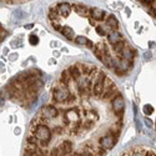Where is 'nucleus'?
<instances>
[{
    "label": "nucleus",
    "mask_w": 156,
    "mask_h": 156,
    "mask_svg": "<svg viewBox=\"0 0 156 156\" xmlns=\"http://www.w3.org/2000/svg\"><path fill=\"white\" fill-rule=\"evenodd\" d=\"M125 48H126V46H125V43H124L122 40L112 45V50H114V51H115V53H116V54H118L119 56L121 55V53H122V50H124Z\"/></svg>",
    "instance_id": "nucleus-20"
},
{
    "label": "nucleus",
    "mask_w": 156,
    "mask_h": 156,
    "mask_svg": "<svg viewBox=\"0 0 156 156\" xmlns=\"http://www.w3.org/2000/svg\"><path fill=\"white\" fill-rule=\"evenodd\" d=\"M105 79H106V75L104 71L98 73L96 77H95V83H94V87H93V93L96 98L102 96L104 94V86H105Z\"/></svg>",
    "instance_id": "nucleus-3"
},
{
    "label": "nucleus",
    "mask_w": 156,
    "mask_h": 156,
    "mask_svg": "<svg viewBox=\"0 0 156 156\" xmlns=\"http://www.w3.org/2000/svg\"><path fill=\"white\" fill-rule=\"evenodd\" d=\"M29 41H30V44L31 45H37L39 44V37H37V35H35V34H31L30 36H29Z\"/></svg>",
    "instance_id": "nucleus-26"
},
{
    "label": "nucleus",
    "mask_w": 156,
    "mask_h": 156,
    "mask_svg": "<svg viewBox=\"0 0 156 156\" xmlns=\"http://www.w3.org/2000/svg\"><path fill=\"white\" fill-rule=\"evenodd\" d=\"M116 136L118 135H114V134H106L105 136H102L100 140H99V144L106 150H110L115 146L116 144Z\"/></svg>",
    "instance_id": "nucleus-5"
},
{
    "label": "nucleus",
    "mask_w": 156,
    "mask_h": 156,
    "mask_svg": "<svg viewBox=\"0 0 156 156\" xmlns=\"http://www.w3.org/2000/svg\"><path fill=\"white\" fill-rule=\"evenodd\" d=\"M16 59H18V54H16V53H12V54L9 55V60H10V61H15Z\"/></svg>",
    "instance_id": "nucleus-30"
},
{
    "label": "nucleus",
    "mask_w": 156,
    "mask_h": 156,
    "mask_svg": "<svg viewBox=\"0 0 156 156\" xmlns=\"http://www.w3.org/2000/svg\"><path fill=\"white\" fill-rule=\"evenodd\" d=\"M86 46H87L89 49H94V48H95V45H94V43H93V41H90V40L87 41V44H86Z\"/></svg>",
    "instance_id": "nucleus-32"
},
{
    "label": "nucleus",
    "mask_w": 156,
    "mask_h": 156,
    "mask_svg": "<svg viewBox=\"0 0 156 156\" xmlns=\"http://www.w3.org/2000/svg\"><path fill=\"white\" fill-rule=\"evenodd\" d=\"M70 95H71V93H70L68 85H65L62 83H60L59 86H55L53 89V99L58 102H68Z\"/></svg>",
    "instance_id": "nucleus-1"
},
{
    "label": "nucleus",
    "mask_w": 156,
    "mask_h": 156,
    "mask_svg": "<svg viewBox=\"0 0 156 156\" xmlns=\"http://www.w3.org/2000/svg\"><path fill=\"white\" fill-rule=\"evenodd\" d=\"M19 133H20V129L16 127V129H15V134H19Z\"/></svg>",
    "instance_id": "nucleus-37"
},
{
    "label": "nucleus",
    "mask_w": 156,
    "mask_h": 156,
    "mask_svg": "<svg viewBox=\"0 0 156 156\" xmlns=\"http://www.w3.org/2000/svg\"><path fill=\"white\" fill-rule=\"evenodd\" d=\"M23 46V39L21 37H16L11 41V48H21Z\"/></svg>",
    "instance_id": "nucleus-24"
},
{
    "label": "nucleus",
    "mask_w": 156,
    "mask_h": 156,
    "mask_svg": "<svg viewBox=\"0 0 156 156\" xmlns=\"http://www.w3.org/2000/svg\"><path fill=\"white\" fill-rule=\"evenodd\" d=\"M51 25L54 27V29H55V30H61V29H62V28L60 27V25H59V23H58V21H51Z\"/></svg>",
    "instance_id": "nucleus-28"
},
{
    "label": "nucleus",
    "mask_w": 156,
    "mask_h": 156,
    "mask_svg": "<svg viewBox=\"0 0 156 156\" xmlns=\"http://www.w3.org/2000/svg\"><path fill=\"white\" fill-rule=\"evenodd\" d=\"M71 79H73V76H71V74H70L69 69H68V70H62V71H61L60 83H62V84H65V85H69V81H70Z\"/></svg>",
    "instance_id": "nucleus-15"
},
{
    "label": "nucleus",
    "mask_w": 156,
    "mask_h": 156,
    "mask_svg": "<svg viewBox=\"0 0 156 156\" xmlns=\"http://www.w3.org/2000/svg\"><path fill=\"white\" fill-rule=\"evenodd\" d=\"M14 15H15V18H18V19H20V18H24V11H21L20 9H18V10H15Z\"/></svg>",
    "instance_id": "nucleus-27"
},
{
    "label": "nucleus",
    "mask_w": 156,
    "mask_h": 156,
    "mask_svg": "<svg viewBox=\"0 0 156 156\" xmlns=\"http://www.w3.org/2000/svg\"><path fill=\"white\" fill-rule=\"evenodd\" d=\"M111 105H112V110L114 112L118 115V116H121V114L124 112V108H125V101H124V98L118 93L114 99L111 100Z\"/></svg>",
    "instance_id": "nucleus-4"
},
{
    "label": "nucleus",
    "mask_w": 156,
    "mask_h": 156,
    "mask_svg": "<svg viewBox=\"0 0 156 156\" xmlns=\"http://www.w3.org/2000/svg\"><path fill=\"white\" fill-rule=\"evenodd\" d=\"M74 10H75L79 15H81V16H86L87 12H89V9H87L85 5H83V4H75V5H74Z\"/></svg>",
    "instance_id": "nucleus-17"
},
{
    "label": "nucleus",
    "mask_w": 156,
    "mask_h": 156,
    "mask_svg": "<svg viewBox=\"0 0 156 156\" xmlns=\"http://www.w3.org/2000/svg\"><path fill=\"white\" fill-rule=\"evenodd\" d=\"M115 91H118V90H116V86L109 87V89H106V90H104V94H102V96H101V98H102V99H105V100L111 99Z\"/></svg>",
    "instance_id": "nucleus-21"
},
{
    "label": "nucleus",
    "mask_w": 156,
    "mask_h": 156,
    "mask_svg": "<svg viewBox=\"0 0 156 156\" xmlns=\"http://www.w3.org/2000/svg\"><path fill=\"white\" fill-rule=\"evenodd\" d=\"M108 40L110 44H116V43H119L122 40V36L119 31H116V30H111L109 34H108Z\"/></svg>",
    "instance_id": "nucleus-12"
},
{
    "label": "nucleus",
    "mask_w": 156,
    "mask_h": 156,
    "mask_svg": "<svg viewBox=\"0 0 156 156\" xmlns=\"http://www.w3.org/2000/svg\"><path fill=\"white\" fill-rule=\"evenodd\" d=\"M111 28L109 27L108 24H105V25H99V27H96V33L99 34V35H101V36H104V35H108L110 31Z\"/></svg>",
    "instance_id": "nucleus-19"
},
{
    "label": "nucleus",
    "mask_w": 156,
    "mask_h": 156,
    "mask_svg": "<svg viewBox=\"0 0 156 156\" xmlns=\"http://www.w3.org/2000/svg\"><path fill=\"white\" fill-rule=\"evenodd\" d=\"M142 111H144V114H146V115H151L154 112V108H152V105H150V104H146V105H144V108H142Z\"/></svg>",
    "instance_id": "nucleus-25"
},
{
    "label": "nucleus",
    "mask_w": 156,
    "mask_h": 156,
    "mask_svg": "<svg viewBox=\"0 0 156 156\" xmlns=\"http://www.w3.org/2000/svg\"><path fill=\"white\" fill-rule=\"evenodd\" d=\"M59 149H60L61 155H69L73 151V144L70 141H64L62 144L59 146Z\"/></svg>",
    "instance_id": "nucleus-13"
},
{
    "label": "nucleus",
    "mask_w": 156,
    "mask_h": 156,
    "mask_svg": "<svg viewBox=\"0 0 156 156\" xmlns=\"http://www.w3.org/2000/svg\"><path fill=\"white\" fill-rule=\"evenodd\" d=\"M54 56H55V58H59V56H60V53H59V51H54Z\"/></svg>",
    "instance_id": "nucleus-34"
},
{
    "label": "nucleus",
    "mask_w": 156,
    "mask_h": 156,
    "mask_svg": "<svg viewBox=\"0 0 156 156\" xmlns=\"http://www.w3.org/2000/svg\"><path fill=\"white\" fill-rule=\"evenodd\" d=\"M69 71H70V74H71V76H73V80H75V81L79 80L80 77H81V75H83L81 69H80V66H79V64L70 65V66H69Z\"/></svg>",
    "instance_id": "nucleus-9"
},
{
    "label": "nucleus",
    "mask_w": 156,
    "mask_h": 156,
    "mask_svg": "<svg viewBox=\"0 0 156 156\" xmlns=\"http://www.w3.org/2000/svg\"><path fill=\"white\" fill-rule=\"evenodd\" d=\"M106 24L111 28V30H118V29H119V23H118V20H116V18H115L114 15L108 16Z\"/></svg>",
    "instance_id": "nucleus-18"
},
{
    "label": "nucleus",
    "mask_w": 156,
    "mask_h": 156,
    "mask_svg": "<svg viewBox=\"0 0 156 156\" xmlns=\"http://www.w3.org/2000/svg\"><path fill=\"white\" fill-rule=\"evenodd\" d=\"M145 124H146V126H147L149 129H150V127H152V121H151L150 119H147V118L145 119Z\"/></svg>",
    "instance_id": "nucleus-31"
},
{
    "label": "nucleus",
    "mask_w": 156,
    "mask_h": 156,
    "mask_svg": "<svg viewBox=\"0 0 156 156\" xmlns=\"http://www.w3.org/2000/svg\"><path fill=\"white\" fill-rule=\"evenodd\" d=\"M135 53H136V51H135V50H133V49H130V48H125V49L122 50V53H121L120 58H124V59H127V60H131V61H133L134 56L136 55Z\"/></svg>",
    "instance_id": "nucleus-14"
},
{
    "label": "nucleus",
    "mask_w": 156,
    "mask_h": 156,
    "mask_svg": "<svg viewBox=\"0 0 156 156\" xmlns=\"http://www.w3.org/2000/svg\"><path fill=\"white\" fill-rule=\"evenodd\" d=\"M87 37L86 36H83V35H79V36H76L75 37V43L77 45H86L87 44Z\"/></svg>",
    "instance_id": "nucleus-23"
},
{
    "label": "nucleus",
    "mask_w": 156,
    "mask_h": 156,
    "mask_svg": "<svg viewBox=\"0 0 156 156\" xmlns=\"http://www.w3.org/2000/svg\"><path fill=\"white\" fill-rule=\"evenodd\" d=\"M56 9H58V11L60 12V15H62L64 18L69 16L70 12H71V6H70L69 3H60V4H58Z\"/></svg>",
    "instance_id": "nucleus-10"
},
{
    "label": "nucleus",
    "mask_w": 156,
    "mask_h": 156,
    "mask_svg": "<svg viewBox=\"0 0 156 156\" xmlns=\"http://www.w3.org/2000/svg\"><path fill=\"white\" fill-rule=\"evenodd\" d=\"M149 48H155V43L154 41H150L149 43Z\"/></svg>",
    "instance_id": "nucleus-35"
},
{
    "label": "nucleus",
    "mask_w": 156,
    "mask_h": 156,
    "mask_svg": "<svg viewBox=\"0 0 156 156\" xmlns=\"http://www.w3.org/2000/svg\"><path fill=\"white\" fill-rule=\"evenodd\" d=\"M34 28V24H29V25H25V29H31Z\"/></svg>",
    "instance_id": "nucleus-33"
},
{
    "label": "nucleus",
    "mask_w": 156,
    "mask_h": 156,
    "mask_svg": "<svg viewBox=\"0 0 156 156\" xmlns=\"http://www.w3.org/2000/svg\"><path fill=\"white\" fill-rule=\"evenodd\" d=\"M90 14H91L93 19H95L98 21H102L106 16V12L102 9H99V8H93L91 10H90Z\"/></svg>",
    "instance_id": "nucleus-11"
},
{
    "label": "nucleus",
    "mask_w": 156,
    "mask_h": 156,
    "mask_svg": "<svg viewBox=\"0 0 156 156\" xmlns=\"http://www.w3.org/2000/svg\"><path fill=\"white\" fill-rule=\"evenodd\" d=\"M5 37H6V31L2 29V31H0V41H2V43H3Z\"/></svg>",
    "instance_id": "nucleus-29"
},
{
    "label": "nucleus",
    "mask_w": 156,
    "mask_h": 156,
    "mask_svg": "<svg viewBox=\"0 0 156 156\" xmlns=\"http://www.w3.org/2000/svg\"><path fill=\"white\" fill-rule=\"evenodd\" d=\"M34 134L39 139V141L41 142V145H44V146L48 145V142L51 139V131H50V129L46 125H43V124H39L36 126V129L34 130Z\"/></svg>",
    "instance_id": "nucleus-2"
},
{
    "label": "nucleus",
    "mask_w": 156,
    "mask_h": 156,
    "mask_svg": "<svg viewBox=\"0 0 156 156\" xmlns=\"http://www.w3.org/2000/svg\"><path fill=\"white\" fill-rule=\"evenodd\" d=\"M40 114H41L43 118H45V119H54V118H56V116L59 115V111L53 105H45L40 110Z\"/></svg>",
    "instance_id": "nucleus-7"
},
{
    "label": "nucleus",
    "mask_w": 156,
    "mask_h": 156,
    "mask_svg": "<svg viewBox=\"0 0 156 156\" xmlns=\"http://www.w3.org/2000/svg\"><path fill=\"white\" fill-rule=\"evenodd\" d=\"M145 59H150V53H149V51H147V53H145Z\"/></svg>",
    "instance_id": "nucleus-36"
},
{
    "label": "nucleus",
    "mask_w": 156,
    "mask_h": 156,
    "mask_svg": "<svg viewBox=\"0 0 156 156\" xmlns=\"http://www.w3.org/2000/svg\"><path fill=\"white\" fill-rule=\"evenodd\" d=\"M154 15L156 16V5H155V8H154Z\"/></svg>",
    "instance_id": "nucleus-38"
},
{
    "label": "nucleus",
    "mask_w": 156,
    "mask_h": 156,
    "mask_svg": "<svg viewBox=\"0 0 156 156\" xmlns=\"http://www.w3.org/2000/svg\"><path fill=\"white\" fill-rule=\"evenodd\" d=\"M56 10H58V9H53V8H51L50 11H49V19H50L51 21H58V18H59V15H60V12H59V11L56 12Z\"/></svg>",
    "instance_id": "nucleus-22"
},
{
    "label": "nucleus",
    "mask_w": 156,
    "mask_h": 156,
    "mask_svg": "<svg viewBox=\"0 0 156 156\" xmlns=\"http://www.w3.org/2000/svg\"><path fill=\"white\" fill-rule=\"evenodd\" d=\"M64 119L69 124H76L79 121V114L76 112V110H68L64 115Z\"/></svg>",
    "instance_id": "nucleus-8"
},
{
    "label": "nucleus",
    "mask_w": 156,
    "mask_h": 156,
    "mask_svg": "<svg viewBox=\"0 0 156 156\" xmlns=\"http://www.w3.org/2000/svg\"><path fill=\"white\" fill-rule=\"evenodd\" d=\"M131 66H133V61L131 60H127V59L121 58L120 61H119V65L114 70H115V73L118 75H125L127 73V70Z\"/></svg>",
    "instance_id": "nucleus-6"
},
{
    "label": "nucleus",
    "mask_w": 156,
    "mask_h": 156,
    "mask_svg": "<svg viewBox=\"0 0 156 156\" xmlns=\"http://www.w3.org/2000/svg\"><path fill=\"white\" fill-rule=\"evenodd\" d=\"M61 34H62L65 37H66V39H69V40H73L74 36H75V31H74L73 28H70V27H62Z\"/></svg>",
    "instance_id": "nucleus-16"
}]
</instances>
